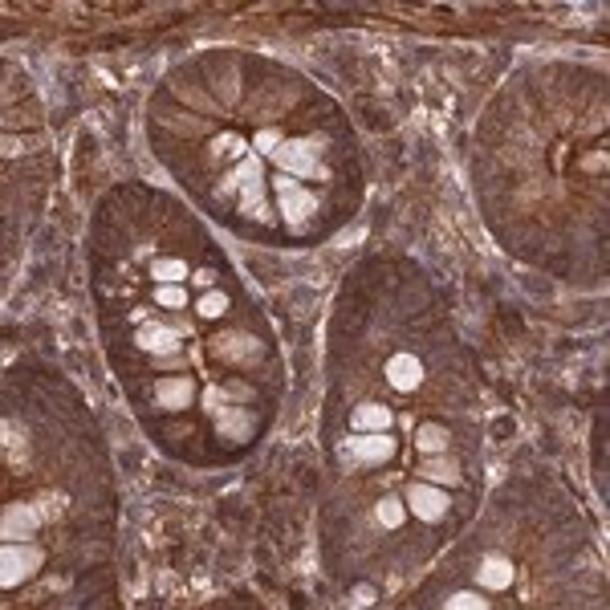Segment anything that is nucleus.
<instances>
[{
	"instance_id": "nucleus-1",
	"label": "nucleus",
	"mask_w": 610,
	"mask_h": 610,
	"mask_svg": "<svg viewBox=\"0 0 610 610\" xmlns=\"http://www.w3.org/2000/svg\"><path fill=\"white\" fill-rule=\"evenodd\" d=\"M41 562H45V554L37 545H21V541L0 545V590H13L25 578H33L41 570Z\"/></svg>"
},
{
	"instance_id": "nucleus-2",
	"label": "nucleus",
	"mask_w": 610,
	"mask_h": 610,
	"mask_svg": "<svg viewBox=\"0 0 610 610\" xmlns=\"http://www.w3.org/2000/svg\"><path fill=\"white\" fill-rule=\"evenodd\" d=\"M403 505H407V513H415L419 521H440V517L452 509V501H448L444 488H432V484H423V480L407 488Z\"/></svg>"
},
{
	"instance_id": "nucleus-3",
	"label": "nucleus",
	"mask_w": 610,
	"mask_h": 610,
	"mask_svg": "<svg viewBox=\"0 0 610 610\" xmlns=\"http://www.w3.org/2000/svg\"><path fill=\"white\" fill-rule=\"evenodd\" d=\"M346 456L354 464H362V468H375V464H387L395 456V440L387 432H379V436H358V440L346 444Z\"/></svg>"
},
{
	"instance_id": "nucleus-4",
	"label": "nucleus",
	"mask_w": 610,
	"mask_h": 610,
	"mask_svg": "<svg viewBox=\"0 0 610 610\" xmlns=\"http://www.w3.org/2000/svg\"><path fill=\"white\" fill-rule=\"evenodd\" d=\"M387 383H391L395 391H415V387L423 383V362H419L411 350L391 354V362H387Z\"/></svg>"
},
{
	"instance_id": "nucleus-5",
	"label": "nucleus",
	"mask_w": 610,
	"mask_h": 610,
	"mask_svg": "<svg viewBox=\"0 0 610 610\" xmlns=\"http://www.w3.org/2000/svg\"><path fill=\"white\" fill-rule=\"evenodd\" d=\"M37 529V513L29 505H9V509H0V541H29Z\"/></svg>"
},
{
	"instance_id": "nucleus-6",
	"label": "nucleus",
	"mask_w": 610,
	"mask_h": 610,
	"mask_svg": "<svg viewBox=\"0 0 610 610\" xmlns=\"http://www.w3.org/2000/svg\"><path fill=\"white\" fill-rule=\"evenodd\" d=\"M350 423H354V432H362V436L391 432V407H383V403H358Z\"/></svg>"
},
{
	"instance_id": "nucleus-7",
	"label": "nucleus",
	"mask_w": 610,
	"mask_h": 610,
	"mask_svg": "<svg viewBox=\"0 0 610 610\" xmlns=\"http://www.w3.org/2000/svg\"><path fill=\"white\" fill-rule=\"evenodd\" d=\"M155 399H159V407L163 411H183V407H192V399H196V383L192 379H163L159 387H155Z\"/></svg>"
},
{
	"instance_id": "nucleus-8",
	"label": "nucleus",
	"mask_w": 610,
	"mask_h": 610,
	"mask_svg": "<svg viewBox=\"0 0 610 610\" xmlns=\"http://www.w3.org/2000/svg\"><path fill=\"white\" fill-rule=\"evenodd\" d=\"M476 582H480V586H488V590H505V586L513 582V562H509V558H501V554L484 558V562H480Z\"/></svg>"
},
{
	"instance_id": "nucleus-9",
	"label": "nucleus",
	"mask_w": 610,
	"mask_h": 610,
	"mask_svg": "<svg viewBox=\"0 0 610 610\" xmlns=\"http://www.w3.org/2000/svg\"><path fill=\"white\" fill-rule=\"evenodd\" d=\"M415 440H419V448H423L427 456H440V452L448 448V440H452V436H448V427H440V423H423Z\"/></svg>"
},
{
	"instance_id": "nucleus-10",
	"label": "nucleus",
	"mask_w": 610,
	"mask_h": 610,
	"mask_svg": "<svg viewBox=\"0 0 610 610\" xmlns=\"http://www.w3.org/2000/svg\"><path fill=\"white\" fill-rule=\"evenodd\" d=\"M403 517H407V505H403L399 497H383V501H379V521H383V525L399 529V525H403Z\"/></svg>"
},
{
	"instance_id": "nucleus-11",
	"label": "nucleus",
	"mask_w": 610,
	"mask_h": 610,
	"mask_svg": "<svg viewBox=\"0 0 610 610\" xmlns=\"http://www.w3.org/2000/svg\"><path fill=\"white\" fill-rule=\"evenodd\" d=\"M460 476V468L452 464V460H427L423 464V480H440V484H448V480H456Z\"/></svg>"
},
{
	"instance_id": "nucleus-12",
	"label": "nucleus",
	"mask_w": 610,
	"mask_h": 610,
	"mask_svg": "<svg viewBox=\"0 0 610 610\" xmlns=\"http://www.w3.org/2000/svg\"><path fill=\"white\" fill-rule=\"evenodd\" d=\"M448 610H488V602L476 590H460V594L448 598Z\"/></svg>"
}]
</instances>
